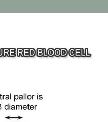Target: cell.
Listing matches in <instances>:
<instances>
[{
	"instance_id": "cell-1",
	"label": "cell",
	"mask_w": 108,
	"mask_h": 122,
	"mask_svg": "<svg viewBox=\"0 0 108 122\" xmlns=\"http://www.w3.org/2000/svg\"><path fill=\"white\" fill-rule=\"evenodd\" d=\"M68 55V50L66 48H61V57H66Z\"/></svg>"
},
{
	"instance_id": "cell-2",
	"label": "cell",
	"mask_w": 108,
	"mask_h": 122,
	"mask_svg": "<svg viewBox=\"0 0 108 122\" xmlns=\"http://www.w3.org/2000/svg\"><path fill=\"white\" fill-rule=\"evenodd\" d=\"M36 55L37 57H43V48H37L36 50Z\"/></svg>"
},
{
	"instance_id": "cell-3",
	"label": "cell",
	"mask_w": 108,
	"mask_h": 122,
	"mask_svg": "<svg viewBox=\"0 0 108 122\" xmlns=\"http://www.w3.org/2000/svg\"><path fill=\"white\" fill-rule=\"evenodd\" d=\"M9 49V57H14L16 56V49L14 48H10Z\"/></svg>"
},
{
	"instance_id": "cell-4",
	"label": "cell",
	"mask_w": 108,
	"mask_h": 122,
	"mask_svg": "<svg viewBox=\"0 0 108 122\" xmlns=\"http://www.w3.org/2000/svg\"><path fill=\"white\" fill-rule=\"evenodd\" d=\"M47 53V54L48 57H54V49L53 48H49L48 49Z\"/></svg>"
},
{
	"instance_id": "cell-5",
	"label": "cell",
	"mask_w": 108,
	"mask_h": 122,
	"mask_svg": "<svg viewBox=\"0 0 108 122\" xmlns=\"http://www.w3.org/2000/svg\"><path fill=\"white\" fill-rule=\"evenodd\" d=\"M75 57H81V54H82V49H81V48H75Z\"/></svg>"
},
{
	"instance_id": "cell-6",
	"label": "cell",
	"mask_w": 108,
	"mask_h": 122,
	"mask_svg": "<svg viewBox=\"0 0 108 122\" xmlns=\"http://www.w3.org/2000/svg\"><path fill=\"white\" fill-rule=\"evenodd\" d=\"M16 54L18 57H19L20 56L23 57V49L22 48H18L17 49Z\"/></svg>"
},
{
	"instance_id": "cell-7",
	"label": "cell",
	"mask_w": 108,
	"mask_h": 122,
	"mask_svg": "<svg viewBox=\"0 0 108 122\" xmlns=\"http://www.w3.org/2000/svg\"><path fill=\"white\" fill-rule=\"evenodd\" d=\"M54 56L61 57V48H56L54 49Z\"/></svg>"
},
{
	"instance_id": "cell-8",
	"label": "cell",
	"mask_w": 108,
	"mask_h": 122,
	"mask_svg": "<svg viewBox=\"0 0 108 122\" xmlns=\"http://www.w3.org/2000/svg\"><path fill=\"white\" fill-rule=\"evenodd\" d=\"M36 55V50L33 48H29V57H34Z\"/></svg>"
},
{
	"instance_id": "cell-9",
	"label": "cell",
	"mask_w": 108,
	"mask_h": 122,
	"mask_svg": "<svg viewBox=\"0 0 108 122\" xmlns=\"http://www.w3.org/2000/svg\"><path fill=\"white\" fill-rule=\"evenodd\" d=\"M68 54L71 57H75V48H70L68 51Z\"/></svg>"
},
{
	"instance_id": "cell-10",
	"label": "cell",
	"mask_w": 108,
	"mask_h": 122,
	"mask_svg": "<svg viewBox=\"0 0 108 122\" xmlns=\"http://www.w3.org/2000/svg\"><path fill=\"white\" fill-rule=\"evenodd\" d=\"M23 57H29V48H24Z\"/></svg>"
},
{
	"instance_id": "cell-11",
	"label": "cell",
	"mask_w": 108,
	"mask_h": 122,
	"mask_svg": "<svg viewBox=\"0 0 108 122\" xmlns=\"http://www.w3.org/2000/svg\"><path fill=\"white\" fill-rule=\"evenodd\" d=\"M6 56H7L8 57H9V49L8 48H4L3 56L6 57Z\"/></svg>"
},
{
	"instance_id": "cell-12",
	"label": "cell",
	"mask_w": 108,
	"mask_h": 122,
	"mask_svg": "<svg viewBox=\"0 0 108 122\" xmlns=\"http://www.w3.org/2000/svg\"><path fill=\"white\" fill-rule=\"evenodd\" d=\"M84 54H85V57H91V54H90V53H88V49L87 48H86L85 49Z\"/></svg>"
},
{
	"instance_id": "cell-13",
	"label": "cell",
	"mask_w": 108,
	"mask_h": 122,
	"mask_svg": "<svg viewBox=\"0 0 108 122\" xmlns=\"http://www.w3.org/2000/svg\"><path fill=\"white\" fill-rule=\"evenodd\" d=\"M43 57H47L48 56L47 54V50L45 48H43Z\"/></svg>"
},
{
	"instance_id": "cell-14",
	"label": "cell",
	"mask_w": 108,
	"mask_h": 122,
	"mask_svg": "<svg viewBox=\"0 0 108 122\" xmlns=\"http://www.w3.org/2000/svg\"><path fill=\"white\" fill-rule=\"evenodd\" d=\"M4 54V48H1L0 49V57L3 56Z\"/></svg>"
},
{
	"instance_id": "cell-15",
	"label": "cell",
	"mask_w": 108,
	"mask_h": 122,
	"mask_svg": "<svg viewBox=\"0 0 108 122\" xmlns=\"http://www.w3.org/2000/svg\"><path fill=\"white\" fill-rule=\"evenodd\" d=\"M82 49V54H81V57H85V55L84 54V49L83 48H81Z\"/></svg>"
}]
</instances>
